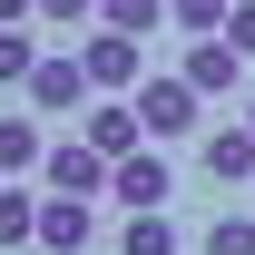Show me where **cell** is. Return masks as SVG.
Segmentation results:
<instances>
[{
	"mask_svg": "<svg viewBox=\"0 0 255 255\" xmlns=\"http://www.w3.org/2000/svg\"><path fill=\"white\" fill-rule=\"evenodd\" d=\"M137 118H147V147H177V137H196V118H206V89H196L187 69L177 79H137Z\"/></svg>",
	"mask_w": 255,
	"mask_h": 255,
	"instance_id": "cell-1",
	"label": "cell"
},
{
	"mask_svg": "<svg viewBox=\"0 0 255 255\" xmlns=\"http://www.w3.org/2000/svg\"><path fill=\"white\" fill-rule=\"evenodd\" d=\"M89 59H79V49H49V59L30 69V108L39 118H89Z\"/></svg>",
	"mask_w": 255,
	"mask_h": 255,
	"instance_id": "cell-2",
	"label": "cell"
},
{
	"mask_svg": "<svg viewBox=\"0 0 255 255\" xmlns=\"http://www.w3.org/2000/svg\"><path fill=\"white\" fill-rule=\"evenodd\" d=\"M79 59H89V89H98V98H128L137 79H147V49H137L128 30H89Z\"/></svg>",
	"mask_w": 255,
	"mask_h": 255,
	"instance_id": "cell-3",
	"label": "cell"
},
{
	"mask_svg": "<svg viewBox=\"0 0 255 255\" xmlns=\"http://www.w3.org/2000/svg\"><path fill=\"white\" fill-rule=\"evenodd\" d=\"M79 137H89L98 157L118 167V157H137V147H147V118H137V98H89V118H79Z\"/></svg>",
	"mask_w": 255,
	"mask_h": 255,
	"instance_id": "cell-4",
	"label": "cell"
},
{
	"mask_svg": "<svg viewBox=\"0 0 255 255\" xmlns=\"http://www.w3.org/2000/svg\"><path fill=\"white\" fill-rule=\"evenodd\" d=\"M108 177H118V167L98 157L89 137H69V147H49V167H39V187H49V196H108Z\"/></svg>",
	"mask_w": 255,
	"mask_h": 255,
	"instance_id": "cell-5",
	"label": "cell"
},
{
	"mask_svg": "<svg viewBox=\"0 0 255 255\" xmlns=\"http://www.w3.org/2000/svg\"><path fill=\"white\" fill-rule=\"evenodd\" d=\"M177 196V177H167V147H137V157H118V177H108V206H167Z\"/></svg>",
	"mask_w": 255,
	"mask_h": 255,
	"instance_id": "cell-6",
	"label": "cell"
},
{
	"mask_svg": "<svg viewBox=\"0 0 255 255\" xmlns=\"http://www.w3.org/2000/svg\"><path fill=\"white\" fill-rule=\"evenodd\" d=\"M89 236H98V196H49L39 206V246L49 255H89Z\"/></svg>",
	"mask_w": 255,
	"mask_h": 255,
	"instance_id": "cell-7",
	"label": "cell"
},
{
	"mask_svg": "<svg viewBox=\"0 0 255 255\" xmlns=\"http://www.w3.org/2000/svg\"><path fill=\"white\" fill-rule=\"evenodd\" d=\"M187 79L206 98H226L236 79H246V49H236V39H187Z\"/></svg>",
	"mask_w": 255,
	"mask_h": 255,
	"instance_id": "cell-8",
	"label": "cell"
},
{
	"mask_svg": "<svg viewBox=\"0 0 255 255\" xmlns=\"http://www.w3.org/2000/svg\"><path fill=\"white\" fill-rule=\"evenodd\" d=\"M206 177H216V187H255V128L246 118L206 137Z\"/></svg>",
	"mask_w": 255,
	"mask_h": 255,
	"instance_id": "cell-9",
	"label": "cell"
},
{
	"mask_svg": "<svg viewBox=\"0 0 255 255\" xmlns=\"http://www.w3.org/2000/svg\"><path fill=\"white\" fill-rule=\"evenodd\" d=\"M30 167H49L39 118H0V177H30Z\"/></svg>",
	"mask_w": 255,
	"mask_h": 255,
	"instance_id": "cell-10",
	"label": "cell"
},
{
	"mask_svg": "<svg viewBox=\"0 0 255 255\" xmlns=\"http://www.w3.org/2000/svg\"><path fill=\"white\" fill-rule=\"evenodd\" d=\"M39 206H49V196H30L10 177V187H0V246H39Z\"/></svg>",
	"mask_w": 255,
	"mask_h": 255,
	"instance_id": "cell-11",
	"label": "cell"
},
{
	"mask_svg": "<svg viewBox=\"0 0 255 255\" xmlns=\"http://www.w3.org/2000/svg\"><path fill=\"white\" fill-rule=\"evenodd\" d=\"M118 255H177V216H167V206H137L128 236H118Z\"/></svg>",
	"mask_w": 255,
	"mask_h": 255,
	"instance_id": "cell-12",
	"label": "cell"
},
{
	"mask_svg": "<svg viewBox=\"0 0 255 255\" xmlns=\"http://www.w3.org/2000/svg\"><path fill=\"white\" fill-rule=\"evenodd\" d=\"M98 30H128V39H157V30H167V0H98Z\"/></svg>",
	"mask_w": 255,
	"mask_h": 255,
	"instance_id": "cell-13",
	"label": "cell"
},
{
	"mask_svg": "<svg viewBox=\"0 0 255 255\" xmlns=\"http://www.w3.org/2000/svg\"><path fill=\"white\" fill-rule=\"evenodd\" d=\"M49 59V49H39L30 30H0V89H30V69Z\"/></svg>",
	"mask_w": 255,
	"mask_h": 255,
	"instance_id": "cell-14",
	"label": "cell"
},
{
	"mask_svg": "<svg viewBox=\"0 0 255 255\" xmlns=\"http://www.w3.org/2000/svg\"><path fill=\"white\" fill-rule=\"evenodd\" d=\"M226 10H236V0H167V30H187V39H216V30H226Z\"/></svg>",
	"mask_w": 255,
	"mask_h": 255,
	"instance_id": "cell-15",
	"label": "cell"
},
{
	"mask_svg": "<svg viewBox=\"0 0 255 255\" xmlns=\"http://www.w3.org/2000/svg\"><path fill=\"white\" fill-rule=\"evenodd\" d=\"M206 255H255V216H246V206L206 226Z\"/></svg>",
	"mask_w": 255,
	"mask_h": 255,
	"instance_id": "cell-16",
	"label": "cell"
},
{
	"mask_svg": "<svg viewBox=\"0 0 255 255\" xmlns=\"http://www.w3.org/2000/svg\"><path fill=\"white\" fill-rule=\"evenodd\" d=\"M39 20H49V30H89L98 0H39Z\"/></svg>",
	"mask_w": 255,
	"mask_h": 255,
	"instance_id": "cell-17",
	"label": "cell"
},
{
	"mask_svg": "<svg viewBox=\"0 0 255 255\" xmlns=\"http://www.w3.org/2000/svg\"><path fill=\"white\" fill-rule=\"evenodd\" d=\"M216 39H236V49L255 59V0H236V10H226V30H216Z\"/></svg>",
	"mask_w": 255,
	"mask_h": 255,
	"instance_id": "cell-18",
	"label": "cell"
},
{
	"mask_svg": "<svg viewBox=\"0 0 255 255\" xmlns=\"http://www.w3.org/2000/svg\"><path fill=\"white\" fill-rule=\"evenodd\" d=\"M20 20H39V0H0V30H20Z\"/></svg>",
	"mask_w": 255,
	"mask_h": 255,
	"instance_id": "cell-19",
	"label": "cell"
},
{
	"mask_svg": "<svg viewBox=\"0 0 255 255\" xmlns=\"http://www.w3.org/2000/svg\"><path fill=\"white\" fill-rule=\"evenodd\" d=\"M246 128H255V98H246Z\"/></svg>",
	"mask_w": 255,
	"mask_h": 255,
	"instance_id": "cell-20",
	"label": "cell"
},
{
	"mask_svg": "<svg viewBox=\"0 0 255 255\" xmlns=\"http://www.w3.org/2000/svg\"><path fill=\"white\" fill-rule=\"evenodd\" d=\"M0 187H10V177H0Z\"/></svg>",
	"mask_w": 255,
	"mask_h": 255,
	"instance_id": "cell-21",
	"label": "cell"
}]
</instances>
